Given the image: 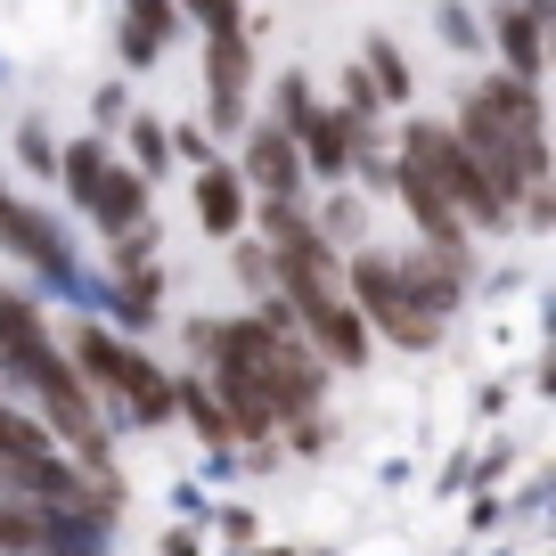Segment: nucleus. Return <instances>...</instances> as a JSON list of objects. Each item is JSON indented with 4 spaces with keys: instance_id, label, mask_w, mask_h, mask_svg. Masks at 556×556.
<instances>
[{
    "instance_id": "f257e3e1",
    "label": "nucleus",
    "mask_w": 556,
    "mask_h": 556,
    "mask_svg": "<svg viewBox=\"0 0 556 556\" xmlns=\"http://www.w3.org/2000/svg\"><path fill=\"white\" fill-rule=\"evenodd\" d=\"M66 361L83 368L90 393H115L131 426H164V417H173V377H164L131 336H115L106 319H74L66 328Z\"/></svg>"
},
{
    "instance_id": "f03ea898",
    "label": "nucleus",
    "mask_w": 556,
    "mask_h": 556,
    "mask_svg": "<svg viewBox=\"0 0 556 556\" xmlns=\"http://www.w3.org/2000/svg\"><path fill=\"white\" fill-rule=\"evenodd\" d=\"M9 377H17L25 393L41 401V426H50V434L66 442V451L83 458V467H99V458H106V426H99V401H90L83 368H74L66 352H58L50 336H41L34 352H17V361H9Z\"/></svg>"
},
{
    "instance_id": "7ed1b4c3",
    "label": "nucleus",
    "mask_w": 556,
    "mask_h": 556,
    "mask_svg": "<svg viewBox=\"0 0 556 556\" xmlns=\"http://www.w3.org/2000/svg\"><path fill=\"white\" fill-rule=\"evenodd\" d=\"M401 139L426 156V173L442 180V197L458 205V222H467V229H491V238H507V229H516V189H507V180H491L483 164L467 156V139H458L451 123H401Z\"/></svg>"
},
{
    "instance_id": "20e7f679",
    "label": "nucleus",
    "mask_w": 556,
    "mask_h": 556,
    "mask_svg": "<svg viewBox=\"0 0 556 556\" xmlns=\"http://www.w3.org/2000/svg\"><path fill=\"white\" fill-rule=\"evenodd\" d=\"M344 295H352V312H361V328L384 336L393 352H434L442 344V319H426L409 303V287H401L384 245H352L344 254Z\"/></svg>"
},
{
    "instance_id": "39448f33",
    "label": "nucleus",
    "mask_w": 556,
    "mask_h": 556,
    "mask_svg": "<svg viewBox=\"0 0 556 556\" xmlns=\"http://www.w3.org/2000/svg\"><path fill=\"white\" fill-rule=\"evenodd\" d=\"M58 180L74 189V205H83L99 229L148 222V180L106 156V139H66V148H58Z\"/></svg>"
},
{
    "instance_id": "423d86ee",
    "label": "nucleus",
    "mask_w": 556,
    "mask_h": 556,
    "mask_svg": "<svg viewBox=\"0 0 556 556\" xmlns=\"http://www.w3.org/2000/svg\"><path fill=\"white\" fill-rule=\"evenodd\" d=\"M205 115H213V131H245V115H254V41H245V17L205 25Z\"/></svg>"
},
{
    "instance_id": "0eeeda50",
    "label": "nucleus",
    "mask_w": 556,
    "mask_h": 556,
    "mask_svg": "<svg viewBox=\"0 0 556 556\" xmlns=\"http://www.w3.org/2000/svg\"><path fill=\"white\" fill-rule=\"evenodd\" d=\"M393 189H401V205H409V222H417V245H442V254H467L475 245V229L458 222V205L442 197V180L426 173V156H417L401 131H393Z\"/></svg>"
},
{
    "instance_id": "6e6552de",
    "label": "nucleus",
    "mask_w": 556,
    "mask_h": 556,
    "mask_svg": "<svg viewBox=\"0 0 556 556\" xmlns=\"http://www.w3.org/2000/svg\"><path fill=\"white\" fill-rule=\"evenodd\" d=\"M393 270H401V287H409V303L426 319H451L458 303H467V287H475V245H467V254L409 245V254H393Z\"/></svg>"
},
{
    "instance_id": "1a4fd4ad",
    "label": "nucleus",
    "mask_w": 556,
    "mask_h": 556,
    "mask_svg": "<svg viewBox=\"0 0 556 556\" xmlns=\"http://www.w3.org/2000/svg\"><path fill=\"white\" fill-rule=\"evenodd\" d=\"M238 180L254 197H303V156H295V139L278 131L270 115L245 123V148H238Z\"/></svg>"
},
{
    "instance_id": "9d476101",
    "label": "nucleus",
    "mask_w": 556,
    "mask_h": 556,
    "mask_svg": "<svg viewBox=\"0 0 556 556\" xmlns=\"http://www.w3.org/2000/svg\"><path fill=\"white\" fill-rule=\"evenodd\" d=\"M475 99H483L491 115L516 131L523 156L548 173V106H540V83H516V74H483V83H475Z\"/></svg>"
},
{
    "instance_id": "9b49d317",
    "label": "nucleus",
    "mask_w": 556,
    "mask_h": 556,
    "mask_svg": "<svg viewBox=\"0 0 556 556\" xmlns=\"http://www.w3.org/2000/svg\"><path fill=\"white\" fill-rule=\"evenodd\" d=\"M189 205H197V229L229 245V238H245V205H254V189L238 180V164H229V156H205V164H197Z\"/></svg>"
},
{
    "instance_id": "f8f14e48",
    "label": "nucleus",
    "mask_w": 556,
    "mask_h": 556,
    "mask_svg": "<svg viewBox=\"0 0 556 556\" xmlns=\"http://www.w3.org/2000/svg\"><path fill=\"white\" fill-rule=\"evenodd\" d=\"M352 139H361V123L344 115V106H328L319 99V115L295 131V156H303V180H352Z\"/></svg>"
},
{
    "instance_id": "ddd939ff",
    "label": "nucleus",
    "mask_w": 556,
    "mask_h": 556,
    "mask_svg": "<svg viewBox=\"0 0 556 556\" xmlns=\"http://www.w3.org/2000/svg\"><path fill=\"white\" fill-rule=\"evenodd\" d=\"M491 41H500V74H516V83H540V74H548V17H532L523 0H500V9H491Z\"/></svg>"
},
{
    "instance_id": "4468645a",
    "label": "nucleus",
    "mask_w": 556,
    "mask_h": 556,
    "mask_svg": "<svg viewBox=\"0 0 556 556\" xmlns=\"http://www.w3.org/2000/svg\"><path fill=\"white\" fill-rule=\"evenodd\" d=\"M0 245L17 262H41V270H66V245H58V229L41 222L34 205H17V197L0 189Z\"/></svg>"
},
{
    "instance_id": "2eb2a0df",
    "label": "nucleus",
    "mask_w": 556,
    "mask_h": 556,
    "mask_svg": "<svg viewBox=\"0 0 556 556\" xmlns=\"http://www.w3.org/2000/svg\"><path fill=\"white\" fill-rule=\"evenodd\" d=\"M173 34H180L173 0H123V66H156Z\"/></svg>"
},
{
    "instance_id": "dca6fc26",
    "label": "nucleus",
    "mask_w": 556,
    "mask_h": 556,
    "mask_svg": "<svg viewBox=\"0 0 556 556\" xmlns=\"http://www.w3.org/2000/svg\"><path fill=\"white\" fill-rule=\"evenodd\" d=\"M173 417H189L205 451H229V417H222V401H213L205 368H180V377H173Z\"/></svg>"
},
{
    "instance_id": "f3484780",
    "label": "nucleus",
    "mask_w": 556,
    "mask_h": 556,
    "mask_svg": "<svg viewBox=\"0 0 556 556\" xmlns=\"http://www.w3.org/2000/svg\"><path fill=\"white\" fill-rule=\"evenodd\" d=\"M352 66L377 83L384 106H409V58L393 50V34H361V58H352Z\"/></svg>"
},
{
    "instance_id": "a211bd4d",
    "label": "nucleus",
    "mask_w": 556,
    "mask_h": 556,
    "mask_svg": "<svg viewBox=\"0 0 556 556\" xmlns=\"http://www.w3.org/2000/svg\"><path fill=\"white\" fill-rule=\"evenodd\" d=\"M312 229H319V238L336 245V254H352V245L368 238V205L352 197V180H336V189H328V205L312 213Z\"/></svg>"
},
{
    "instance_id": "6ab92c4d",
    "label": "nucleus",
    "mask_w": 556,
    "mask_h": 556,
    "mask_svg": "<svg viewBox=\"0 0 556 556\" xmlns=\"http://www.w3.org/2000/svg\"><path fill=\"white\" fill-rule=\"evenodd\" d=\"M50 451H58V434L41 426V417L0 409V467H34V458H50Z\"/></svg>"
},
{
    "instance_id": "aec40b11",
    "label": "nucleus",
    "mask_w": 556,
    "mask_h": 556,
    "mask_svg": "<svg viewBox=\"0 0 556 556\" xmlns=\"http://www.w3.org/2000/svg\"><path fill=\"white\" fill-rule=\"evenodd\" d=\"M312 115H319V90H312V74H303V66H287V74L270 83V123H278L287 139H295Z\"/></svg>"
},
{
    "instance_id": "412c9836",
    "label": "nucleus",
    "mask_w": 556,
    "mask_h": 556,
    "mask_svg": "<svg viewBox=\"0 0 556 556\" xmlns=\"http://www.w3.org/2000/svg\"><path fill=\"white\" fill-rule=\"evenodd\" d=\"M123 123H131V173L164 180V164H173V123H156V115H123Z\"/></svg>"
},
{
    "instance_id": "4be33fe9",
    "label": "nucleus",
    "mask_w": 556,
    "mask_h": 556,
    "mask_svg": "<svg viewBox=\"0 0 556 556\" xmlns=\"http://www.w3.org/2000/svg\"><path fill=\"white\" fill-rule=\"evenodd\" d=\"M34 548H41V507L0 500V556H34Z\"/></svg>"
},
{
    "instance_id": "5701e85b",
    "label": "nucleus",
    "mask_w": 556,
    "mask_h": 556,
    "mask_svg": "<svg viewBox=\"0 0 556 556\" xmlns=\"http://www.w3.org/2000/svg\"><path fill=\"white\" fill-rule=\"evenodd\" d=\"M336 106H344L352 123H384V115H393V106L377 99V83H368L361 66H344V83H336Z\"/></svg>"
},
{
    "instance_id": "b1692460",
    "label": "nucleus",
    "mask_w": 556,
    "mask_h": 556,
    "mask_svg": "<svg viewBox=\"0 0 556 556\" xmlns=\"http://www.w3.org/2000/svg\"><path fill=\"white\" fill-rule=\"evenodd\" d=\"M17 164H25L34 180H41V173H58V139L41 131V115H25V123H17Z\"/></svg>"
},
{
    "instance_id": "393cba45",
    "label": "nucleus",
    "mask_w": 556,
    "mask_h": 556,
    "mask_svg": "<svg viewBox=\"0 0 556 556\" xmlns=\"http://www.w3.org/2000/svg\"><path fill=\"white\" fill-rule=\"evenodd\" d=\"M173 9H180V17H197V25H238L245 17L238 0H173Z\"/></svg>"
},
{
    "instance_id": "a878e982",
    "label": "nucleus",
    "mask_w": 556,
    "mask_h": 556,
    "mask_svg": "<svg viewBox=\"0 0 556 556\" xmlns=\"http://www.w3.org/2000/svg\"><path fill=\"white\" fill-rule=\"evenodd\" d=\"M442 34H451V50H483V41H475V17H467V9H442Z\"/></svg>"
},
{
    "instance_id": "bb28decb",
    "label": "nucleus",
    "mask_w": 556,
    "mask_h": 556,
    "mask_svg": "<svg viewBox=\"0 0 556 556\" xmlns=\"http://www.w3.org/2000/svg\"><path fill=\"white\" fill-rule=\"evenodd\" d=\"M213 344H222V319H189V352H197V368L213 361Z\"/></svg>"
},
{
    "instance_id": "cd10ccee",
    "label": "nucleus",
    "mask_w": 556,
    "mask_h": 556,
    "mask_svg": "<svg viewBox=\"0 0 556 556\" xmlns=\"http://www.w3.org/2000/svg\"><path fill=\"white\" fill-rule=\"evenodd\" d=\"M173 156H189V164H205V156H213V139H205V131H173Z\"/></svg>"
},
{
    "instance_id": "c85d7f7f",
    "label": "nucleus",
    "mask_w": 556,
    "mask_h": 556,
    "mask_svg": "<svg viewBox=\"0 0 556 556\" xmlns=\"http://www.w3.org/2000/svg\"><path fill=\"white\" fill-rule=\"evenodd\" d=\"M34 556H99V548H83V540H41Z\"/></svg>"
},
{
    "instance_id": "c756f323",
    "label": "nucleus",
    "mask_w": 556,
    "mask_h": 556,
    "mask_svg": "<svg viewBox=\"0 0 556 556\" xmlns=\"http://www.w3.org/2000/svg\"><path fill=\"white\" fill-rule=\"evenodd\" d=\"M523 9H532V17H556V0H523Z\"/></svg>"
},
{
    "instance_id": "7c9ffc66",
    "label": "nucleus",
    "mask_w": 556,
    "mask_h": 556,
    "mask_svg": "<svg viewBox=\"0 0 556 556\" xmlns=\"http://www.w3.org/2000/svg\"><path fill=\"white\" fill-rule=\"evenodd\" d=\"M254 556H287V548H254Z\"/></svg>"
}]
</instances>
